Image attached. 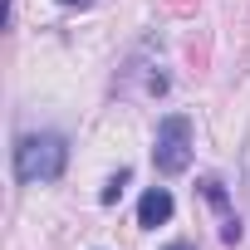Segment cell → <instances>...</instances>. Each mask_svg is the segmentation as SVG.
<instances>
[{
  "label": "cell",
  "mask_w": 250,
  "mask_h": 250,
  "mask_svg": "<svg viewBox=\"0 0 250 250\" xmlns=\"http://www.w3.org/2000/svg\"><path fill=\"white\" fill-rule=\"evenodd\" d=\"M59 5H64V10H74V5H93V0H59Z\"/></svg>",
  "instance_id": "52a82bcc"
},
{
  "label": "cell",
  "mask_w": 250,
  "mask_h": 250,
  "mask_svg": "<svg viewBox=\"0 0 250 250\" xmlns=\"http://www.w3.org/2000/svg\"><path fill=\"white\" fill-rule=\"evenodd\" d=\"M152 167L162 177H182L191 167V118L187 113H167L157 123V138H152Z\"/></svg>",
  "instance_id": "7a4b0ae2"
},
{
  "label": "cell",
  "mask_w": 250,
  "mask_h": 250,
  "mask_svg": "<svg viewBox=\"0 0 250 250\" xmlns=\"http://www.w3.org/2000/svg\"><path fill=\"white\" fill-rule=\"evenodd\" d=\"M167 250H196V245H191V240H172Z\"/></svg>",
  "instance_id": "8992f818"
},
{
  "label": "cell",
  "mask_w": 250,
  "mask_h": 250,
  "mask_svg": "<svg viewBox=\"0 0 250 250\" xmlns=\"http://www.w3.org/2000/svg\"><path fill=\"white\" fill-rule=\"evenodd\" d=\"M10 167H15V182H25V187H35V182H59L64 167H69V143H64L59 133H30V138L15 143Z\"/></svg>",
  "instance_id": "6da1fadb"
},
{
  "label": "cell",
  "mask_w": 250,
  "mask_h": 250,
  "mask_svg": "<svg viewBox=\"0 0 250 250\" xmlns=\"http://www.w3.org/2000/svg\"><path fill=\"white\" fill-rule=\"evenodd\" d=\"M128 182H133V172H128V167H123V172H113V177H108V187L98 191V201H103V206H113V201L123 196V187H128Z\"/></svg>",
  "instance_id": "277c9868"
},
{
  "label": "cell",
  "mask_w": 250,
  "mask_h": 250,
  "mask_svg": "<svg viewBox=\"0 0 250 250\" xmlns=\"http://www.w3.org/2000/svg\"><path fill=\"white\" fill-rule=\"evenodd\" d=\"M172 211H177L172 191H167V187H152V191H143V201H138V226H143V230H157V226L172 221Z\"/></svg>",
  "instance_id": "3957f363"
},
{
  "label": "cell",
  "mask_w": 250,
  "mask_h": 250,
  "mask_svg": "<svg viewBox=\"0 0 250 250\" xmlns=\"http://www.w3.org/2000/svg\"><path fill=\"white\" fill-rule=\"evenodd\" d=\"M201 196H206L216 211H226V206H230V201H226V187H221L216 177H201Z\"/></svg>",
  "instance_id": "5b68a950"
}]
</instances>
